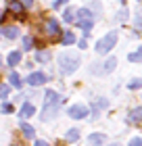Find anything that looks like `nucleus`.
Instances as JSON below:
<instances>
[{
  "instance_id": "obj_1",
  "label": "nucleus",
  "mask_w": 142,
  "mask_h": 146,
  "mask_svg": "<svg viewBox=\"0 0 142 146\" xmlns=\"http://www.w3.org/2000/svg\"><path fill=\"white\" fill-rule=\"evenodd\" d=\"M77 67H79V58L73 54V52H63V54H59V71L63 73V75H71Z\"/></svg>"
},
{
  "instance_id": "obj_2",
  "label": "nucleus",
  "mask_w": 142,
  "mask_h": 146,
  "mask_svg": "<svg viewBox=\"0 0 142 146\" xmlns=\"http://www.w3.org/2000/svg\"><path fill=\"white\" fill-rule=\"evenodd\" d=\"M73 21H75V25H77V27H82V29H84V34H86V36L90 34V29H92V25H94L92 13L88 11V9H79Z\"/></svg>"
},
{
  "instance_id": "obj_3",
  "label": "nucleus",
  "mask_w": 142,
  "mask_h": 146,
  "mask_svg": "<svg viewBox=\"0 0 142 146\" xmlns=\"http://www.w3.org/2000/svg\"><path fill=\"white\" fill-rule=\"evenodd\" d=\"M115 42H117V31H109L105 38H100L96 42V52L98 54H107V52L115 46Z\"/></svg>"
},
{
  "instance_id": "obj_4",
  "label": "nucleus",
  "mask_w": 142,
  "mask_h": 146,
  "mask_svg": "<svg viewBox=\"0 0 142 146\" xmlns=\"http://www.w3.org/2000/svg\"><path fill=\"white\" fill-rule=\"evenodd\" d=\"M67 115H69L71 119H84L88 115V109L84 107V104H73V107H69Z\"/></svg>"
},
{
  "instance_id": "obj_5",
  "label": "nucleus",
  "mask_w": 142,
  "mask_h": 146,
  "mask_svg": "<svg viewBox=\"0 0 142 146\" xmlns=\"http://www.w3.org/2000/svg\"><path fill=\"white\" fill-rule=\"evenodd\" d=\"M6 11L9 13H13L15 17H19V19H23V13H25V6L19 2V0H11L9 4H6Z\"/></svg>"
},
{
  "instance_id": "obj_6",
  "label": "nucleus",
  "mask_w": 142,
  "mask_h": 146,
  "mask_svg": "<svg viewBox=\"0 0 142 146\" xmlns=\"http://www.w3.org/2000/svg\"><path fill=\"white\" fill-rule=\"evenodd\" d=\"M25 82H27L29 86H42V84H46V75L42 71H36V73H29Z\"/></svg>"
},
{
  "instance_id": "obj_7",
  "label": "nucleus",
  "mask_w": 142,
  "mask_h": 146,
  "mask_svg": "<svg viewBox=\"0 0 142 146\" xmlns=\"http://www.w3.org/2000/svg\"><path fill=\"white\" fill-rule=\"evenodd\" d=\"M59 113V104H44V109H42V121H48V119H52Z\"/></svg>"
},
{
  "instance_id": "obj_8",
  "label": "nucleus",
  "mask_w": 142,
  "mask_h": 146,
  "mask_svg": "<svg viewBox=\"0 0 142 146\" xmlns=\"http://www.w3.org/2000/svg\"><path fill=\"white\" fill-rule=\"evenodd\" d=\"M46 34L48 36H59L61 34V27H59V23L55 19H48V21H46Z\"/></svg>"
},
{
  "instance_id": "obj_9",
  "label": "nucleus",
  "mask_w": 142,
  "mask_h": 146,
  "mask_svg": "<svg viewBox=\"0 0 142 146\" xmlns=\"http://www.w3.org/2000/svg\"><path fill=\"white\" fill-rule=\"evenodd\" d=\"M105 142H107L105 134H92L90 138H88V144H90V146H103Z\"/></svg>"
},
{
  "instance_id": "obj_10",
  "label": "nucleus",
  "mask_w": 142,
  "mask_h": 146,
  "mask_svg": "<svg viewBox=\"0 0 142 146\" xmlns=\"http://www.w3.org/2000/svg\"><path fill=\"white\" fill-rule=\"evenodd\" d=\"M61 100H63V98H61L55 90H46V104H61Z\"/></svg>"
},
{
  "instance_id": "obj_11",
  "label": "nucleus",
  "mask_w": 142,
  "mask_h": 146,
  "mask_svg": "<svg viewBox=\"0 0 142 146\" xmlns=\"http://www.w3.org/2000/svg\"><path fill=\"white\" fill-rule=\"evenodd\" d=\"M6 63H9V67H15V65H19V63H21V52H19V50L9 52V58H6Z\"/></svg>"
},
{
  "instance_id": "obj_12",
  "label": "nucleus",
  "mask_w": 142,
  "mask_h": 146,
  "mask_svg": "<svg viewBox=\"0 0 142 146\" xmlns=\"http://www.w3.org/2000/svg\"><path fill=\"white\" fill-rule=\"evenodd\" d=\"M115 65H117V61H115L113 56H111V58H107V61L103 63V67L98 69V73H109V71H113V69H115Z\"/></svg>"
},
{
  "instance_id": "obj_13",
  "label": "nucleus",
  "mask_w": 142,
  "mask_h": 146,
  "mask_svg": "<svg viewBox=\"0 0 142 146\" xmlns=\"http://www.w3.org/2000/svg\"><path fill=\"white\" fill-rule=\"evenodd\" d=\"M2 34H4L6 38H9V40H15V38L19 36V29L15 27V25H6V27L2 29Z\"/></svg>"
},
{
  "instance_id": "obj_14",
  "label": "nucleus",
  "mask_w": 142,
  "mask_h": 146,
  "mask_svg": "<svg viewBox=\"0 0 142 146\" xmlns=\"http://www.w3.org/2000/svg\"><path fill=\"white\" fill-rule=\"evenodd\" d=\"M33 113H36V107H33V104H29V102H25L23 107H21V117H23V119L31 117Z\"/></svg>"
},
{
  "instance_id": "obj_15",
  "label": "nucleus",
  "mask_w": 142,
  "mask_h": 146,
  "mask_svg": "<svg viewBox=\"0 0 142 146\" xmlns=\"http://www.w3.org/2000/svg\"><path fill=\"white\" fill-rule=\"evenodd\" d=\"M142 119V109L138 107V109H134L132 113H130V117H127V123H138Z\"/></svg>"
},
{
  "instance_id": "obj_16",
  "label": "nucleus",
  "mask_w": 142,
  "mask_h": 146,
  "mask_svg": "<svg viewBox=\"0 0 142 146\" xmlns=\"http://www.w3.org/2000/svg\"><path fill=\"white\" fill-rule=\"evenodd\" d=\"M61 42H63L65 46L73 44V42H75V34H73V31H65V34H63V38H61Z\"/></svg>"
},
{
  "instance_id": "obj_17",
  "label": "nucleus",
  "mask_w": 142,
  "mask_h": 146,
  "mask_svg": "<svg viewBox=\"0 0 142 146\" xmlns=\"http://www.w3.org/2000/svg\"><path fill=\"white\" fill-rule=\"evenodd\" d=\"M65 140L67 142H77L79 140V129H69L67 136H65Z\"/></svg>"
},
{
  "instance_id": "obj_18",
  "label": "nucleus",
  "mask_w": 142,
  "mask_h": 146,
  "mask_svg": "<svg viewBox=\"0 0 142 146\" xmlns=\"http://www.w3.org/2000/svg\"><path fill=\"white\" fill-rule=\"evenodd\" d=\"M9 82H11V86H13V88H21V77H19L17 73H11Z\"/></svg>"
},
{
  "instance_id": "obj_19",
  "label": "nucleus",
  "mask_w": 142,
  "mask_h": 146,
  "mask_svg": "<svg viewBox=\"0 0 142 146\" xmlns=\"http://www.w3.org/2000/svg\"><path fill=\"white\" fill-rule=\"evenodd\" d=\"M21 131H23V136L25 138H33V127L27 123H21Z\"/></svg>"
},
{
  "instance_id": "obj_20",
  "label": "nucleus",
  "mask_w": 142,
  "mask_h": 146,
  "mask_svg": "<svg viewBox=\"0 0 142 146\" xmlns=\"http://www.w3.org/2000/svg\"><path fill=\"white\" fill-rule=\"evenodd\" d=\"M63 19H65L67 23H73V19H75V11H73V9H67V11L63 13Z\"/></svg>"
},
{
  "instance_id": "obj_21",
  "label": "nucleus",
  "mask_w": 142,
  "mask_h": 146,
  "mask_svg": "<svg viewBox=\"0 0 142 146\" xmlns=\"http://www.w3.org/2000/svg\"><path fill=\"white\" fill-rule=\"evenodd\" d=\"M109 107V100H105V98H98L96 102H94V111H98V109H107Z\"/></svg>"
},
{
  "instance_id": "obj_22",
  "label": "nucleus",
  "mask_w": 142,
  "mask_h": 146,
  "mask_svg": "<svg viewBox=\"0 0 142 146\" xmlns=\"http://www.w3.org/2000/svg\"><path fill=\"white\" fill-rule=\"evenodd\" d=\"M31 46H33V38L31 36H25L23 38V48L25 50H31Z\"/></svg>"
},
{
  "instance_id": "obj_23",
  "label": "nucleus",
  "mask_w": 142,
  "mask_h": 146,
  "mask_svg": "<svg viewBox=\"0 0 142 146\" xmlns=\"http://www.w3.org/2000/svg\"><path fill=\"white\" fill-rule=\"evenodd\" d=\"M127 58H130L132 63H138V61H142V50H138V52H132V54L127 56Z\"/></svg>"
},
{
  "instance_id": "obj_24",
  "label": "nucleus",
  "mask_w": 142,
  "mask_h": 146,
  "mask_svg": "<svg viewBox=\"0 0 142 146\" xmlns=\"http://www.w3.org/2000/svg\"><path fill=\"white\" fill-rule=\"evenodd\" d=\"M48 58H50V54H48V52H46V50H44V52L40 50L38 54H36V61H48Z\"/></svg>"
},
{
  "instance_id": "obj_25",
  "label": "nucleus",
  "mask_w": 142,
  "mask_h": 146,
  "mask_svg": "<svg viewBox=\"0 0 142 146\" xmlns=\"http://www.w3.org/2000/svg\"><path fill=\"white\" fill-rule=\"evenodd\" d=\"M9 86H0V98H6V96H9Z\"/></svg>"
},
{
  "instance_id": "obj_26",
  "label": "nucleus",
  "mask_w": 142,
  "mask_h": 146,
  "mask_svg": "<svg viewBox=\"0 0 142 146\" xmlns=\"http://www.w3.org/2000/svg\"><path fill=\"white\" fill-rule=\"evenodd\" d=\"M0 111H2V113H13V104L11 102H4L2 107H0Z\"/></svg>"
},
{
  "instance_id": "obj_27",
  "label": "nucleus",
  "mask_w": 142,
  "mask_h": 146,
  "mask_svg": "<svg viewBox=\"0 0 142 146\" xmlns=\"http://www.w3.org/2000/svg\"><path fill=\"white\" fill-rule=\"evenodd\" d=\"M140 86H142V82H140V79H132V82H130V88H132V90H138Z\"/></svg>"
},
{
  "instance_id": "obj_28",
  "label": "nucleus",
  "mask_w": 142,
  "mask_h": 146,
  "mask_svg": "<svg viewBox=\"0 0 142 146\" xmlns=\"http://www.w3.org/2000/svg\"><path fill=\"white\" fill-rule=\"evenodd\" d=\"M130 146H142V140H140V138H132Z\"/></svg>"
},
{
  "instance_id": "obj_29",
  "label": "nucleus",
  "mask_w": 142,
  "mask_h": 146,
  "mask_svg": "<svg viewBox=\"0 0 142 146\" xmlns=\"http://www.w3.org/2000/svg\"><path fill=\"white\" fill-rule=\"evenodd\" d=\"M67 2V0H55V4H52V6H55V9H59V6H63Z\"/></svg>"
},
{
  "instance_id": "obj_30",
  "label": "nucleus",
  "mask_w": 142,
  "mask_h": 146,
  "mask_svg": "<svg viewBox=\"0 0 142 146\" xmlns=\"http://www.w3.org/2000/svg\"><path fill=\"white\" fill-rule=\"evenodd\" d=\"M33 146H48V142H44V140H36V142H33Z\"/></svg>"
},
{
  "instance_id": "obj_31",
  "label": "nucleus",
  "mask_w": 142,
  "mask_h": 146,
  "mask_svg": "<svg viewBox=\"0 0 142 146\" xmlns=\"http://www.w3.org/2000/svg\"><path fill=\"white\" fill-rule=\"evenodd\" d=\"M77 44H79V48H88V44H86V40H79V42H77Z\"/></svg>"
},
{
  "instance_id": "obj_32",
  "label": "nucleus",
  "mask_w": 142,
  "mask_h": 146,
  "mask_svg": "<svg viewBox=\"0 0 142 146\" xmlns=\"http://www.w3.org/2000/svg\"><path fill=\"white\" fill-rule=\"evenodd\" d=\"M21 4H23V6H31V0H23Z\"/></svg>"
},
{
  "instance_id": "obj_33",
  "label": "nucleus",
  "mask_w": 142,
  "mask_h": 146,
  "mask_svg": "<svg viewBox=\"0 0 142 146\" xmlns=\"http://www.w3.org/2000/svg\"><path fill=\"white\" fill-rule=\"evenodd\" d=\"M111 146H121V144H117V142H115V144H111Z\"/></svg>"
},
{
  "instance_id": "obj_34",
  "label": "nucleus",
  "mask_w": 142,
  "mask_h": 146,
  "mask_svg": "<svg viewBox=\"0 0 142 146\" xmlns=\"http://www.w3.org/2000/svg\"><path fill=\"white\" fill-rule=\"evenodd\" d=\"M0 63H2V56H0Z\"/></svg>"
},
{
  "instance_id": "obj_35",
  "label": "nucleus",
  "mask_w": 142,
  "mask_h": 146,
  "mask_svg": "<svg viewBox=\"0 0 142 146\" xmlns=\"http://www.w3.org/2000/svg\"><path fill=\"white\" fill-rule=\"evenodd\" d=\"M13 146H19V144H13Z\"/></svg>"
}]
</instances>
